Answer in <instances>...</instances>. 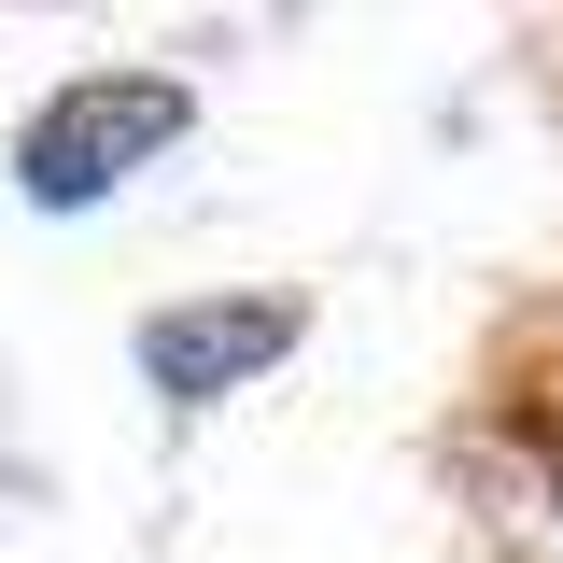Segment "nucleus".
Instances as JSON below:
<instances>
[{"label": "nucleus", "instance_id": "obj_2", "mask_svg": "<svg viewBox=\"0 0 563 563\" xmlns=\"http://www.w3.org/2000/svg\"><path fill=\"white\" fill-rule=\"evenodd\" d=\"M296 339V310L282 296H211V310H155L141 324V380L155 395H225V380H254L268 352Z\"/></svg>", "mask_w": 563, "mask_h": 563}, {"label": "nucleus", "instance_id": "obj_1", "mask_svg": "<svg viewBox=\"0 0 563 563\" xmlns=\"http://www.w3.org/2000/svg\"><path fill=\"white\" fill-rule=\"evenodd\" d=\"M155 141H184V85H155V70H99V85H70V99H43V113H29L14 184H29L43 211H85L113 169H141Z\"/></svg>", "mask_w": 563, "mask_h": 563}]
</instances>
